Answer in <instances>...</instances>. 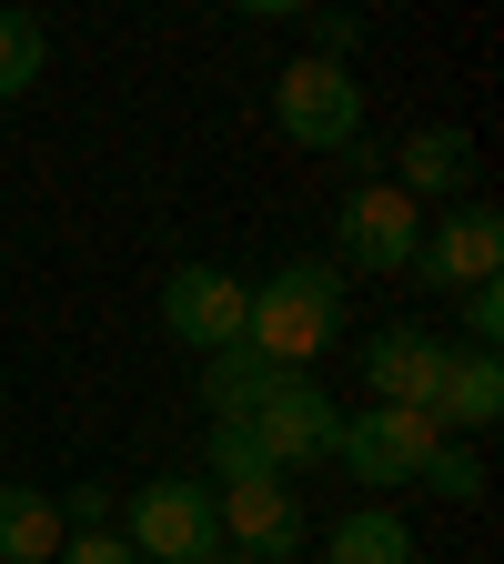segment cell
<instances>
[{"label":"cell","mask_w":504,"mask_h":564,"mask_svg":"<svg viewBox=\"0 0 504 564\" xmlns=\"http://www.w3.org/2000/svg\"><path fill=\"white\" fill-rule=\"evenodd\" d=\"M494 423H504V364H494V352H474V343H454V364H444V383H435V434L484 444Z\"/></svg>","instance_id":"11"},{"label":"cell","mask_w":504,"mask_h":564,"mask_svg":"<svg viewBox=\"0 0 504 564\" xmlns=\"http://www.w3.org/2000/svg\"><path fill=\"white\" fill-rule=\"evenodd\" d=\"M262 383H272V364L253 343H223V352H202V413L212 423H243L253 403H262Z\"/></svg>","instance_id":"15"},{"label":"cell","mask_w":504,"mask_h":564,"mask_svg":"<svg viewBox=\"0 0 504 564\" xmlns=\"http://www.w3.org/2000/svg\"><path fill=\"white\" fill-rule=\"evenodd\" d=\"M272 121H282V141H293V152H323V162L364 152V70H353V61H313V51L282 61Z\"/></svg>","instance_id":"2"},{"label":"cell","mask_w":504,"mask_h":564,"mask_svg":"<svg viewBox=\"0 0 504 564\" xmlns=\"http://www.w3.org/2000/svg\"><path fill=\"white\" fill-rule=\"evenodd\" d=\"M243 423H253V444L272 454V474H313V464H333L343 403H333L313 373H272V383H262V403H253Z\"/></svg>","instance_id":"4"},{"label":"cell","mask_w":504,"mask_h":564,"mask_svg":"<svg viewBox=\"0 0 504 564\" xmlns=\"http://www.w3.org/2000/svg\"><path fill=\"white\" fill-rule=\"evenodd\" d=\"M494 272H504V212L494 202H454L444 223L414 232V262H404V282H423V293H474Z\"/></svg>","instance_id":"6"},{"label":"cell","mask_w":504,"mask_h":564,"mask_svg":"<svg viewBox=\"0 0 504 564\" xmlns=\"http://www.w3.org/2000/svg\"><path fill=\"white\" fill-rule=\"evenodd\" d=\"M243 313H253V282L223 272V262H182V272L162 282V333H172L182 352H223V343H243Z\"/></svg>","instance_id":"9"},{"label":"cell","mask_w":504,"mask_h":564,"mask_svg":"<svg viewBox=\"0 0 504 564\" xmlns=\"http://www.w3.org/2000/svg\"><path fill=\"white\" fill-rule=\"evenodd\" d=\"M414 232H423V202H404L394 182H353L343 212H333V262L364 272V282H404Z\"/></svg>","instance_id":"5"},{"label":"cell","mask_w":504,"mask_h":564,"mask_svg":"<svg viewBox=\"0 0 504 564\" xmlns=\"http://www.w3.org/2000/svg\"><path fill=\"white\" fill-rule=\"evenodd\" d=\"M323 564H414V524L394 505H353L323 524Z\"/></svg>","instance_id":"13"},{"label":"cell","mask_w":504,"mask_h":564,"mask_svg":"<svg viewBox=\"0 0 504 564\" xmlns=\"http://www.w3.org/2000/svg\"><path fill=\"white\" fill-rule=\"evenodd\" d=\"M41 70H51V31H41V11L0 0V101H31Z\"/></svg>","instance_id":"16"},{"label":"cell","mask_w":504,"mask_h":564,"mask_svg":"<svg viewBox=\"0 0 504 564\" xmlns=\"http://www.w3.org/2000/svg\"><path fill=\"white\" fill-rule=\"evenodd\" d=\"M233 11H243V21H303L313 0H233Z\"/></svg>","instance_id":"23"},{"label":"cell","mask_w":504,"mask_h":564,"mask_svg":"<svg viewBox=\"0 0 504 564\" xmlns=\"http://www.w3.org/2000/svg\"><path fill=\"white\" fill-rule=\"evenodd\" d=\"M51 505H61V524H71V534H101V524H121V494H111V484H61Z\"/></svg>","instance_id":"20"},{"label":"cell","mask_w":504,"mask_h":564,"mask_svg":"<svg viewBox=\"0 0 504 564\" xmlns=\"http://www.w3.org/2000/svg\"><path fill=\"white\" fill-rule=\"evenodd\" d=\"M454 333H464L474 352L504 343V282H474V293H454Z\"/></svg>","instance_id":"19"},{"label":"cell","mask_w":504,"mask_h":564,"mask_svg":"<svg viewBox=\"0 0 504 564\" xmlns=\"http://www.w3.org/2000/svg\"><path fill=\"white\" fill-rule=\"evenodd\" d=\"M61 505H51V484H0V564H51L61 554Z\"/></svg>","instance_id":"14"},{"label":"cell","mask_w":504,"mask_h":564,"mask_svg":"<svg viewBox=\"0 0 504 564\" xmlns=\"http://www.w3.org/2000/svg\"><path fill=\"white\" fill-rule=\"evenodd\" d=\"M394 192L404 202H454V192H474V141L454 121H423L404 152H394Z\"/></svg>","instance_id":"12"},{"label":"cell","mask_w":504,"mask_h":564,"mask_svg":"<svg viewBox=\"0 0 504 564\" xmlns=\"http://www.w3.org/2000/svg\"><path fill=\"white\" fill-rule=\"evenodd\" d=\"M423 454H435V413H414V403H364V413H343V434H333V464L353 484H414Z\"/></svg>","instance_id":"8"},{"label":"cell","mask_w":504,"mask_h":564,"mask_svg":"<svg viewBox=\"0 0 504 564\" xmlns=\"http://www.w3.org/2000/svg\"><path fill=\"white\" fill-rule=\"evenodd\" d=\"M444 364H454V343H444L435 323H394V333L364 343V393H374V403H414V413H435Z\"/></svg>","instance_id":"10"},{"label":"cell","mask_w":504,"mask_h":564,"mask_svg":"<svg viewBox=\"0 0 504 564\" xmlns=\"http://www.w3.org/2000/svg\"><path fill=\"white\" fill-rule=\"evenodd\" d=\"M212 505H223V544L243 564H293L313 544V514H303V494L293 474H262V484H212Z\"/></svg>","instance_id":"7"},{"label":"cell","mask_w":504,"mask_h":564,"mask_svg":"<svg viewBox=\"0 0 504 564\" xmlns=\"http://www.w3.org/2000/svg\"><path fill=\"white\" fill-rule=\"evenodd\" d=\"M51 564H141V554H131V534H121V524H101V534H61V554H51Z\"/></svg>","instance_id":"22"},{"label":"cell","mask_w":504,"mask_h":564,"mask_svg":"<svg viewBox=\"0 0 504 564\" xmlns=\"http://www.w3.org/2000/svg\"><path fill=\"white\" fill-rule=\"evenodd\" d=\"M121 534L141 564H202V554H223V505H212L202 474H152V484H131Z\"/></svg>","instance_id":"3"},{"label":"cell","mask_w":504,"mask_h":564,"mask_svg":"<svg viewBox=\"0 0 504 564\" xmlns=\"http://www.w3.org/2000/svg\"><path fill=\"white\" fill-rule=\"evenodd\" d=\"M343 333V262H282L272 282H253L243 343L272 373H313V352H333Z\"/></svg>","instance_id":"1"},{"label":"cell","mask_w":504,"mask_h":564,"mask_svg":"<svg viewBox=\"0 0 504 564\" xmlns=\"http://www.w3.org/2000/svg\"><path fill=\"white\" fill-rule=\"evenodd\" d=\"M313 61H353V51H364V21H353V11H323V0H313Z\"/></svg>","instance_id":"21"},{"label":"cell","mask_w":504,"mask_h":564,"mask_svg":"<svg viewBox=\"0 0 504 564\" xmlns=\"http://www.w3.org/2000/svg\"><path fill=\"white\" fill-rule=\"evenodd\" d=\"M272 474V454L253 444V423H212L202 434V484H262Z\"/></svg>","instance_id":"17"},{"label":"cell","mask_w":504,"mask_h":564,"mask_svg":"<svg viewBox=\"0 0 504 564\" xmlns=\"http://www.w3.org/2000/svg\"><path fill=\"white\" fill-rule=\"evenodd\" d=\"M414 484H423V494H444V505H474V494H484V454H474L464 434H435V454H423Z\"/></svg>","instance_id":"18"}]
</instances>
